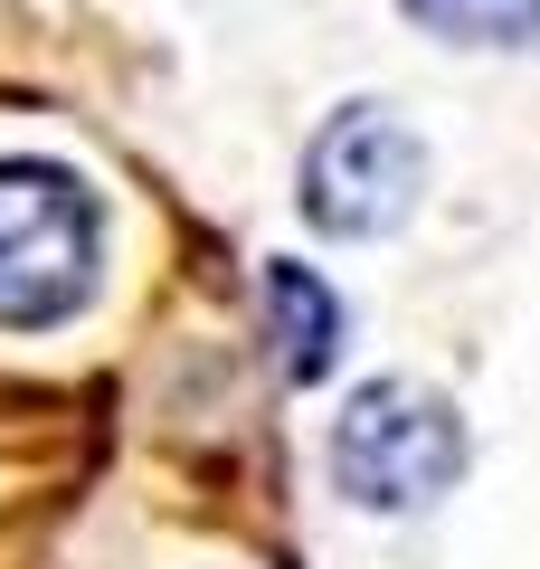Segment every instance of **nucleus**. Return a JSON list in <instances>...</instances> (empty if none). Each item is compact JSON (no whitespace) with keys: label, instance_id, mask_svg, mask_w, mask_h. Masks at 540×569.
Here are the masks:
<instances>
[{"label":"nucleus","instance_id":"nucleus-5","mask_svg":"<svg viewBox=\"0 0 540 569\" xmlns=\"http://www.w3.org/2000/svg\"><path fill=\"white\" fill-rule=\"evenodd\" d=\"M399 10L456 48H540V0H399Z\"/></svg>","mask_w":540,"mask_h":569},{"label":"nucleus","instance_id":"nucleus-2","mask_svg":"<svg viewBox=\"0 0 540 569\" xmlns=\"http://www.w3.org/2000/svg\"><path fill=\"white\" fill-rule=\"evenodd\" d=\"M332 475L360 512H418L464 475V427L427 380H370L332 427Z\"/></svg>","mask_w":540,"mask_h":569},{"label":"nucleus","instance_id":"nucleus-1","mask_svg":"<svg viewBox=\"0 0 540 569\" xmlns=\"http://www.w3.org/2000/svg\"><path fill=\"white\" fill-rule=\"evenodd\" d=\"M104 219L58 162H0V332H48L96 295Z\"/></svg>","mask_w":540,"mask_h":569},{"label":"nucleus","instance_id":"nucleus-3","mask_svg":"<svg viewBox=\"0 0 540 569\" xmlns=\"http://www.w3.org/2000/svg\"><path fill=\"white\" fill-rule=\"evenodd\" d=\"M427 190V142L389 104H351L303 152V219L322 238H389Z\"/></svg>","mask_w":540,"mask_h":569},{"label":"nucleus","instance_id":"nucleus-4","mask_svg":"<svg viewBox=\"0 0 540 569\" xmlns=\"http://www.w3.org/2000/svg\"><path fill=\"white\" fill-rule=\"evenodd\" d=\"M266 323H276V351H284V380H322L341 351V305L332 284L313 276V266L276 257L266 266Z\"/></svg>","mask_w":540,"mask_h":569}]
</instances>
